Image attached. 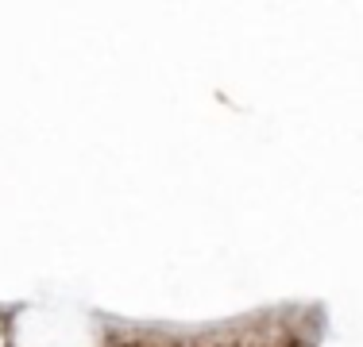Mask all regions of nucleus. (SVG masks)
<instances>
[{
  "label": "nucleus",
  "mask_w": 363,
  "mask_h": 347,
  "mask_svg": "<svg viewBox=\"0 0 363 347\" xmlns=\"http://www.w3.org/2000/svg\"><path fill=\"white\" fill-rule=\"evenodd\" d=\"M286 347H298V343H286Z\"/></svg>",
  "instance_id": "obj_1"
}]
</instances>
